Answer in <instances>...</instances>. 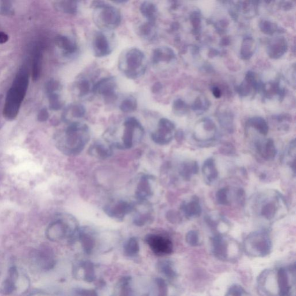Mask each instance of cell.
Masks as SVG:
<instances>
[{
    "instance_id": "1",
    "label": "cell",
    "mask_w": 296,
    "mask_h": 296,
    "mask_svg": "<svg viewBox=\"0 0 296 296\" xmlns=\"http://www.w3.org/2000/svg\"><path fill=\"white\" fill-rule=\"evenodd\" d=\"M90 138L89 127L79 122H71L57 140V147L65 155H78L83 151Z\"/></svg>"
},
{
    "instance_id": "2",
    "label": "cell",
    "mask_w": 296,
    "mask_h": 296,
    "mask_svg": "<svg viewBox=\"0 0 296 296\" xmlns=\"http://www.w3.org/2000/svg\"><path fill=\"white\" fill-rule=\"evenodd\" d=\"M29 72L26 68L19 70L12 86L8 91L3 115L7 120L16 118L29 86Z\"/></svg>"
},
{
    "instance_id": "3",
    "label": "cell",
    "mask_w": 296,
    "mask_h": 296,
    "mask_svg": "<svg viewBox=\"0 0 296 296\" xmlns=\"http://www.w3.org/2000/svg\"><path fill=\"white\" fill-rule=\"evenodd\" d=\"M119 68L130 79L141 77L145 74L147 68L144 53L136 48L128 49L119 60Z\"/></svg>"
},
{
    "instance_id": "4",
    "label": "cell",
    "mask_w": 296,
    "mask_h": 296,
    "mask_svg": "<svg viewBox=\"0 0 296 296\" xmlns=\"http://www.w3.org/2000/svg\"><path fill=\"white\" fill-rule=\"evenodd\" d=\"M78 223L72 215L61 214L50 224L46 234L50 240L59 241L67 237L74 236L78 231Z\"/></svg>"
},
{
    "instance_id": "5",
    "label": "cell",
    "mask_w": 296,
    "mask_h": 296,
    "mask_svg": "<svg viewBox=\"0 0 296 296\" xmlns=\"http://www.w3.org/2000/svg\"><path fill=\"white\" fill-rule=\"evenodd\" d=\"M93 8V20L96 25L102 30L116 29L121 22V14L117 8L105 2L92 3Z\"/></svg>"
},
{
    "instance_id": "6",
    "label": "cell",
    "mask_w": 296,
    "mask_h": 296,
    "mask_svg": "<svg viewBox=\"0 0 296 296\" xmlns=\"http://www.w3.org/2000/svg\"><path fill=\"white\" fill-rule=\"evenodd\" d=\"M246 253L253 257H263L270 254L272 242L266 231H257L249 234L244 242Z\"/></svg>"
},
{
    "instance_id": "7",
    "label": "cell",
    "mask_w": 296,
    "mask_h": 296,
    "mask_svg": "<svg viewBox=\"0 0 296 296\" xmlns=\"http://www.w3.org/2000/svg\"><path fill=\"white\" fill-rule=\"evenodd\" d=\"M211 248L213 255L219 260L232 262L240 258L239 245L222 234H217L211 239Z\"/></svg>"
},
{
    "instance_id": "8",
    "label": "cell",
    "mask_w": 296,
    "mask_h": 296,
    "mask_svg": "<svg viewBox=\"0 0 296 296\" xmlns=\"http://www.w3.org/2000/svg\"><path fill=\"white\" fill-rule=\"evenodd\" d=\"M122 141L115 147L120 149H130L139 143L143 138L144 129L136 118H127L124 122Z\"/></svg>"
},
{
    "instance_id": "9",
    "label": "cell",
    "mask_w": 296,
    "mask_h": 296,
    "mask_svg": "<svg viewBox=\"0 0 296 296\" xmlns=\"http://www.w3.org/2000/svg\"><path fill=\"white\" fill-rule=\"evenodd\" d=\"M175 126L166 118L161 119L157 129L151 134L152 139L156 144L166 145L170 144L175 136Z\"/></svg>"
},
{
    "instance_id": "10",
    "label": "cell",
    "mask_w": 296,
    "mask_h": 296,
    "mask_svg": "<svg viewBox=\"0 0 296 296\" xmlns=\"http://www.w3.org/2000/svg\"><path fill=\"white\" fill-rule=\"evenodd\" d=\"M145 241L155 254L165 256L171 254L173 252V244L170 238L150 234L145 237Z\"/></svg>"
},
{
    "instance_id": "11",
    "label": "cell",
    "mask_w": 296,
    "mask_h": 296,
    "mask_svg": "<svg viewBox=\"0 0 296 296\" xmlns=\"http://www.w3.org/2000/svg\"><path fill=\"white\" fill-rule=\"evenodd\" d=\"M135 205L126 201H120L109 204L104 207V211L110 218L117 221L124 220L126 215L132 213Z\"/></svg>"
},
{
    "instance_id": "12",
    "label": "cell",
    "mask_w": 296,
    "mask_h": 296,
    "mask_svg": "<svg viewBox=\"0 0 296 296\" xmlns=\"http://www.w3.org/2000/svg\"><path fill=\"white\" fill-rule=\"evenodd\" d=\"M117 83L115 78L106 77L100 80L93 85L94 93L101 95L106 101H114L117 97Z\"/></svg>"
},
{
    "instance_id": "13",
    "label": "cell",
    "mask_w": 296,
    "mask_h": 296,
    "mask_svg": "<svg viewBox=\"0 0 296 296\" xmlns=\"http://www.w3.org/2000/svg\"><path fill=\"white\" fill-rule=\"evenodd\" d=\"M92 48L96 57H103L109 56L112 52V47L109 38L102 32H96L92 41Z\"/></svg>"
},
{
    "instance_id": "14",
    "label": "cell",
    "mask_w": 296,
    "mask_h": 296,
    "mask_svg": "<svg viewBox=\"0 0 296 296\" xmlns=\"http://www.w3.org/2000/svg\"><path fill=\"white\" fill-rule=\"evenodd\" d=\"M282 197L275 195V197L268 198L261 203L260 207V214L261 217L268 221H272L277 215L280 206V202L283 201Z\"/></svg>"
},
{
    "instance_id": "15",
    "label": "cell",
    "mask_w": 296,
    "mask_h": 296,
    "mask_svg": "<svg viewBox=\"0 0 296 296\" xmlns=\"http://www.w3.org/2000/svg\"><path fill=\"white\" fill-rule=\"evenodd\" d=\"M154 178L152 176L144 175L142 176L137 184L135 192L136 198L138 203L147 202L153 194L152 181Z\"/></svg>"
},
{
    "instance_id": "16",
    "label": "cell",
    "mask_w": 296,
    "mask_h": 296,
    "mask_svg": "<svg viewBox=\"0 0 296 296\" xmlns=\"http://www.w3.org/2000/svg\"><path fill=\"white\" fill-rule=\"evenodd\" d=\"M277 278L278 296H289L292 284L289 272L285 268H280L276 271Z\"/></svg>"
},
{
    "instance_id": "17",
    "label": "cell",
    "mask_w": 296,
    "mask_h": 296,
    "mask_svg": "<svg viewBox=\"0 0 296 296\" xmlns=\"http://www.w3.org/2000/svg\"><path fill=\"white\" fill-rule=\"evenodd\" d=\"M216 133L217 128L214 123L210 120H205L202 122V127L195 130L194 136L198 141L209 142L214 140Z\"/></svg>"
},
{
    "instance_id": "18",
    "label": "cell",
    "mask_w": 296,
    "mask_h": 296,
    "mask_svg": "<svg viewBox=\"0 0 296 296\" xmlns=\"http://www.w3.org/2000/svg\"><path fill=\"white\" fill-rule=\"evenodd\" d=\"M255 146L256 151L265 160H272L275 159L277 151L274 141L270 138L266 141L257 140Z\"/></svg>"
},
{
    "instance_id": "19",
    "label": "cell",
    "mask_w": 296,
    "mask_h": 296,
    "mask_svg": "<svg viewBox=\"0 0 296 296\" xmlns=\"http://www.w3.org/2000/svg\"><path fill=\"white\" fill-rule=\"evenodd\" d=\"M180 210L184 216L189 219L197 218L202 214V208L197 196H193L189 202H183Z\"/></svg>"
},
{
    "instance_id": "20",
    "label": "cell",
    "mask_w": 296,
    "mask_h": 296,
    "mask_svg": "<svg viewBox=\"0 0 296 296\" xmlns=\"http://www.w3.org/2000/svg\"><path fill=\"white\" fill-rule=\"evenodd\" d=\"M76 234L84 251L87 253H90L95 245L93 230L87 228H83L79 229Z\"/></svg>"
},
{
    "instance_id": "21",
    "label": "cell",
    "mask_w": 296,
    "mask_h": 296,
    "mask_svg": "<svg viewBox=\"0 0 296 296\" xmlns=\"http://www.w3.org/2000/svg\"><path fill=\"white\" fill-rule=\"evenodd\" d=\"M203 178L208 184H211L216 181L218 178L219 172L216 163L213 158L207 159L202 167Z\"/></svg>"
},
{
    "instance_id": "22",
    "label": "cell",
    "mask_w": 296,
    "mask_h": 296,
    "mask_svg": "<svg viewBox=\"0 0 296 296\" xmlns=\"http://www.w3.org/2000/svg\"><path fill=\"white\" fill-rule=\"evenodd\" d=\"M175 58V55L172 50L168 47L156 48L153 52L152 62L154 65L161 63H170Z\"/></svg>"
},
{
    "instance_id": "23",
    "label": "cell",
    "mask_w": 296,
    "mask_h": 296,
    "mask_svg": "<svg viewBox=\"0 0 296 296\" xmlns=\"http://www.w3.org/2000/svg\"><path fill=\"white\" fill-rule=\"evenodd\" d=\"M55 43L65 55H71L77 51L78 46L76 42L67 36H57L55 38Z\"/></svg>"
},
{
    "instance_id": "24",
    "label": "cell",
    "mask_w": 296,
    "mask_h": 296,
    "mask_svg": "<svg viewBox=\"0 0 296 296\" xmlns=\"http://www.w3.org/2000/svg\"><path fill=\"white\" fill-rule=\"evenodd\" d=\"M89 152L90 155L97 158L106 159L113 155L112 147L109 144L97 141L91 145Z\"/></svg>"
},
{
    "instance_id": "25",
    "label": "cell",
    "mask_w": 296,
    "mask_h": 296,
    "mask_svg": "<svg viewBox=\"0 0 296 296\" xmlns=\"http://www.w3.org/2000/svg\"><path fill=\"white\" fill-rule=\"evenodd\" d=\"M140 10L142 16L147 19L148 22L155 24L158 15V9L154 3L144 2L141 4Z\"/></svg>"
},
{
    "instance_id": "26",
    "label": "cell",
    "mask_w": 296,
    "mask_h": 296,
    "mask_svg": "<svg viewBox=\"0 0 296 296\" xmlns=\"http://www.w3.org/2000/svg\"><path fill=\"white\" fill-rule=\"evenodd\" d=\"M199 169V167L197 161L187 160L183 161L180 165L179 173L183 179L189 180L192 177V176L198 174Z\"/></svg>"
},
{
    "instance_id": "27",
    "label": "cell",
    "mask_w": 296,
    "mask_h": 296,
    "mask_svg": "<svg viewBox=\"0 0 296 296\" xmlns=\"http://www.w3.org/2000/svg\"><path fill=\"white\" fill-rule=\"evenodd\" d=\"M86 113L85 108L80 104H74L68 106L63 115L64 121H70L72 119H80L84 116Z\"/></svg>"
},
{
    "instance_id": "28",
    "label": "cell",
    "mask_w": 296,
    "mask_h": 296,
    "mask_svg": "<svg viewBox=\"0 0 296 296\" xmlns=\"http://www.w3.org/2000/svg\"><path fill=\"white\" fill-rule=\"evenodd\" d=\"M155 26V24L148 22L141 24L137 30L138 36L145 40L151 41L154 40L156 36Z\"/></svg>"
},
{
    "instance_id": "29",
    "label": "cell",
    "mask_w": 296,
    "mask_h": 296,
    "mask_svg": "<svg viewBox=\"0 0 296 296\" xmlns=\"http://www.w3.org/2000/svg\"><path fill=\"white\" fill-rule=\"evenodd\" d=\"M18 277V272L16 267H13L10 269L9 275L3 283V290L6 294H10L15 289V283H16Z\"/></svg>"
},
{
    "instance_id": "30",
    "label": "cell",
    "mask_w": 296,
    "mask_h": 296,
    "mask_svg": "<svg viewBox=\"0 0 296 296\" xmlns=\"http://www.w3.org/2000/svg\"><path fill=\"white\" fill-rule=\"evenodd\" d=\"M53 255L51 250L47 247L42 248L37 254V259L40 266L44 268H51L53 264Z\"/></svg>"
},
{
    "instance_id": "31",
    "label": "cell",
    "mask_w": 296,
    "mask_h": 296,
    "mask_svg": "<svg viewBox=\"0 0 296 296\" xmlns=\"http://www.w3.org/2000/svg\"><path fill=\"white\" fill-rule=\"evenodd\" d=\"M55 9L59 12L75 14L78 10V2L74 1H59L53 3Z\"/></svg>"
},
{
    "instance_id": "32",
    "label": "cell",
    "mask_w": 296,
    "mask_h": 296,
    "mask_svg": "<svg viewBox=\"0 0 296 296\" xmlns=\"http://www.w3.org/2000/svg\"><path fill=\"white\" fill-rule=\"evenodd\" d=\"M275 42L269 46L268 48L269 55L274 59L279 58L286 51V42L282 38H279Z\"/></svg>"
},
{
    "instance_id": "33",
    "label": "cell",
    "mask_w": 296,
    "mask_h": 296,
    "mask_svg": "<svg viewBox=\"0 0 296 296\" xmlns=\"http://www.w3.org/2000/svg\"><path fill=\"white\" fill-rule=\"evenodd\" d=\"M75 88L79 97H84L93 91V86L86 78H82L76 82Z\"/></svg>"
},
{
    "instance_id": "34",
    "label": "cell",
    "mask_w": 296,
    "mask_h": 296,
    "mask_svg": "<svg viewBox=\"0 0 296 296\" xmlns=\"http://www.w3.org/2000/svg\"><path fill=\"white\" fill-rule=\"evenodd\" d=\"M42 54L39 49H37L34 53L33 67L32 78L34 80L39 79L42 70Z\"/></svg>"
},
{
    "instance_id": "35",
    "label": "cell",
    "mask_w": 296,
    "mask_h": 296,
    "mask_svg": "<svg viewBox=\"0 0 296 296\" xmlns=\"http://www.w3.org/2000/svg\"><path fill=\"white\" fill-rule=\"evenodd\" d=\"M248 124L255 129L261 135L266 136L268 132V126L264 119L260 117H254L249 119Z\"/></svg>"
},
{
    "instance_id": "36",
    "label": "cell",
    "mask_w": 296,
    "mask_h": 296,
    "mask_svg": "<svg viewBox=\"0 0 296 296\" xmlns=\"http://www.w3.org/2000/svg\"><path fill=\"white\" fill-rule=\"evenodd\" d=\"M153 220V217L151 210L145 212H138L133 218L134 224L139 227L145 226Z\"/></svg>"
},
{
    "instance_id": "37",
    "label": "cell",
    "mask_w": 296,
    "mask_h": 296,
    "mask_svg": "<svg viewBox=\"0 0 296 296\" xmlns=\"http://www.w3.org/2000/svg\"><path fill=\"white\" fill-rule=\"evenodd\" d=\"M284 161L288 166L293 170L295 174V141H291L287 149L285 155L284 156Z\"/></svg>"
},
{
    "instance_id": "38",
    "label": "cell",
    "mask_w": 296,
    "mask_h": 296,
    "mask_svg": "<svg viewBox=\"0 0 296 296\" xmlns=\"http://www.w3.org/2000/svg\"><path fill=\"white\" fill-rule=\"evenodd\" d=\"M137 108V100L133 97H126L123 101L119 106V109L125 113H131L135 111Z\"/></svg>"
},
{
    "instance_id": "39",
    "label": "cell",
    "mask_w": 296,
    "mask_h": 296,
    "mask_svg": "<svg viewBox=\"0 0 296 296\" xmlns=\"http://www.w3.org/2000/svg\"><path fill=\"white\" fill-rule=\"evenodd\" d=\"M140 251L139 243L136 238L132 237L127 242L125 247V252L127 255L135 256Z\"/></svg>"
},
{
    "instance_id": "40",
    "label": "cell",
    "mask_w": 296,
    "mask_h": 296,
    "mask_svg": "<svg viewBox=\"0 0 296 296\" xmlns=\"http://www.w3.org/2000/svg\"><path fill=\"white\" fill-rule=\"evenodd\" d=\"M50 109L53 111H58L62 109L64 103L60 98L59 93L48 94Z\"/></svg>"
},
{
    "instance_id": "41",
    "label": "cell",
    "mask_w": 296,
    "mask_h": 296,
    "mask_svg": "<svg viewBox=\"0 0 296 296\" xmlns=\"http://www.w3.org/2000/svg\"><path fill=\"white\" fill-rule=\"evenodd\" d=\"M229 192L228 187H223L218 190L216 193V201L218 205L221 206L229 205Z\"/></svg>"
},
{
    "instance_id": "42",
    "label": "cell",
    "mask_w": 296,
    "mask_h": 296,
    "mask_svg": "<svg viewBox=\"0 0 296 296\" xmlns=\"http://www.w3.org/2000/svg\"><path fill=\"white\" fill-rule=\"evenodd\" d=\"M185 239L187 244L191 247H198L201 244L199 233L196 230H190L186 234Z\"/></svg>"
},
{
    "instance_id": "43",
    "label": "cell",
    "mask_w": 296,
    "mask_h": 296,
    "mask_svg": "<svg viewBox=\"0 0 296 296\" xmlns=\"http://www.w3.org/2000/svg\"><path fill=\"white\" fill-rule=\"evenodd\" d=\"M160 269L167 277L174 278L176 277V273L170 261H166L160 264Z\"/></svg>"
},
{
    "instance_id": "44",
    "label": "cell",
    "mask_w": 296,
    "mask_h": 296,
    "mask_svg": "<svg viewBox=\"0 0 296 296\" xmlns=\"http://www.w3.org/2000/svg\"><path fill=\"white\" fill-rule=\"evenodd\" d=\"M225 296H250L243 287L234 284L227 291Z\"/></svg>"
},
{
    "instance_id": "45",
    "label": "cell",
    "mask_w": 296,
    "mask_h": 296,
    "mask_svg": "<svg viewBox=\"0 0 296 296\" xmlns=\"http://www.w3.org/2000/svg\"><path fill=\"white\" fill-rule=\"evenodd\" d=\"M61 89H62V86H61V83L58 80L55 79L50 80L47 84V87H46L48 94L59 93Z\"/></svg>"
},
{
    "instance_id": "46",
    "label": "cell",
    "mask_w": 296,
    "mask_h": 296,
    "mask_svg": "<svg viewBox=\"0 0 296 296\" xmlns=\"http://www.w3.org/2000/svg\"><path fill=\"white\" fill-rule=\"evenodd\" d=\"M173 110L176 114H182L186 110V104L180 99L176 100L173 104Z\"/></svg>"
},
{
    "instance_id": "47",
    "label": "cell",
    "mask_w": 296,
    "mask_h": 296,
    "mask_svg": "<svg viewBox=\"0 0 296 296\" xmlns=\"http://www.w3.org/2000/svg\"><path fill=\"white\" fill-rule=\"evenodd\" d=\"M0 13L5 15L13 14V9L10 2H5L2 3L1 6H0Z\"/></svg>"
},
{
    "instance_id": "48",
    "label": "cell",
    "mask_w": 296,
    "mask_h": 296,
    "mask_svg": "<svg viewBox=\"0 0 296 296\" xmlns=\"http://www.w3.org/2000/svg\"><path fill=\"white\" fill-rule=\"evenodd\" d=\"M49 117V114L47 109H43L40 111L38 115V119L40 122H45L47 121Z\"/></svg>"
},
{
    "instance_id": "49",
    "label": "cell",
    "mask_w": 296,
    "mask_h": 296,
    "mask_svg": "<svg viewBox=\"0 0 296 296\" xmlns=\"http://www.w3.org/2000/svg\"><path fill=\"white\" fill-rule=\"evenodd\" d=\"M263 26L262 28H264L263 29V32L265 33H267L268 34H271L272 32H275V28H274V26H272L271 23L269 22H264L263 24Z\"/></svg>"
},
{
    "instance_id": "50",
    "label": "cell",
    "mask_w": 296,
    "mask_h": 296,
    "mask_svg": "<svg viewBox=\"0 0 296 296\" xmlns=\"http://www.w3.org/2000/svg\"><path fill=\"white\" fill-rule=\"evenodd\" d=\"M167 217L168 220L172 223H176L180 220L179 215L172 211H171L167 213Z\"/></svg>"
},
{
    "instance_id": "51",
    "label": "cell",
    "mask_w": 296,
    "mask_h": 296,
    "mask_svg": "<svg viewBox=\"0 0 296 296\" xmlns=\"http://www.w3.org/2000/svg\"><path fill=\"white\" fill-rule=\"evenodd\" d=\"M9 40V35L5 32H0V44H6Z\"/></svg>"
},
{
    "instance_id": "52",
    "label": "cell",
    "mask_w": 296,
    "mask_h": 296,
    "mask_svg": "<svg viewBox=\"0 0 296 296\" xmlns=\"http://www.w3.org/2000/svg\"><path fill=\"white\" fill-rule=\"evenodd\" d=\"M162 84L159 82H157L153 84V86L152 87V91L153 93H159V92L160 91L161 89H162Z\"/></svg>"
},
{
    "instance_id": "53",
    "label": "cell",
    "mask_w": 296,
    "mask_h": 296,
    "mask_svg": "<svg viewBox=\"0 0 296 296\" xmlns=\"http://www.w3.org/2000/svg\"><path fill=\"white\" fill-rule=\"evenodd\" d=\"M213 93L216 98H219L221 96V91L217 87H214L213 89Z\"/></svg>"
},
{
    "instance_id": "54",
    "label": "cell",
    "mask_w": 296,
    "mask_h": 296,
    "mask_svg": "<svg viewBox=\"0 0 296 296\" xmlns=\"http://www.w3.org/2000/svg\"><path fill=\"white\" fill-rule=\"evenodd\" d=\"M4 96L3 94H0V106H1L2 103L3 102Z\"/></svg>"
}]
</instances>
